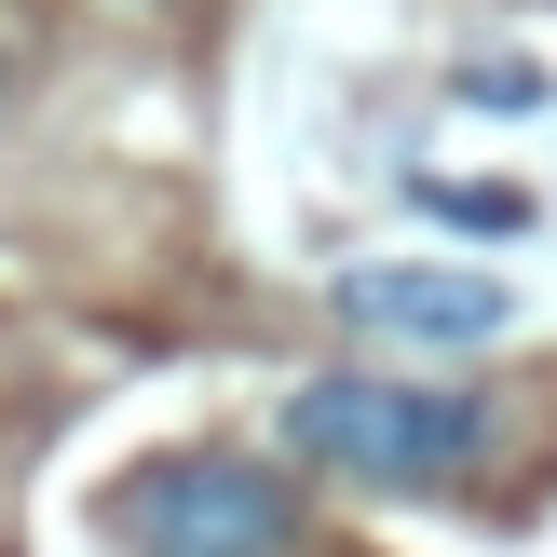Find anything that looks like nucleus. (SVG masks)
Returning a JSON list of instances; mask_svg holds the SVG:
<instances>
[{
    "mask_svg": "<svg viewBox=\"0 0 557 557\" xmlns=\"http://www.w3.org/2000/svg\"><path fill=\"white\" fill-rule=\"evenodd\" d=\"M490 395H462V381H381V368H326L286 395V462H313V476L341 490H462L490 462Z\"/></svg>",
    "mask_w": 557,
    "mask_h": 557,
    "instance_id": "nucleus-1",
    "label": "nucleus"
},
{
    "mask_svg": "<svg viewBox=\"0 0 557 557\" xmlns=\"http://www.w3.org/2000/svg\"><path fill=\"white\" fill-rule=\"evenodd\" d=\"M109 544L123 557H299V490L286 462H245V449H163L109 490Z\"/></svg>",
    "mask_w": 557,
    "mask_h": 557,
    "instance_id": "nucleus-2",
    "label": "nucleus"
},
{
    "mask_svg": "<svg viewBox=\"0 0 557 557\" xmlns=\"http://www.w3.org/2000/svg\"><path fill=\"white\" fill-rule=\"evenodd\" d=\"M326 299L368 341H504L517 326V272H462V259H368Z\"/></svg>",
    "mask_w": 557,
    "mask_h": 557,
    "instance_id": "nucleus-3",
    "label": "nucleus"
},
{
    "mask_svg": "<svg viewBox=\"0 0 557 557\" xmlns=\"http://www.w3.org/2000/svg\"><path fill=\"white\" fill-rule=\"evenodd\" d=\"M462 96H476V109H531L544 82H531V69H462Z\"/></svg>",
    "mask_w": 557,
    "mask_h": 557,
    "instance_id": "nucleus-4",
    "label": "nucleus"
}]
</instances>
